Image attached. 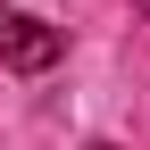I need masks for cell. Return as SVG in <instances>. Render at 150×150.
<instances>
[{"label": "cell", "mask_w": 150, "mask_h": 150, "mask_svg": "<svg viewBox=\"0 0 150 150\" xmlns=\"http://www.w3.org/2000/svg\"><path fill=\"white\" fill-rule=\"evenodd\" d=\"M59 50H67L59 25H42L33 8H0V67H8V75H50Z\"/></svg>", "instance_id": "6da1fadb"}, {"label": "cell", "mask_w": 150, "mask_h": 150, "mask_svg": "<svg viewBox=\"0 0 150 150\" xmlns=\"http://www.w3.org/2000/svg\"><path fill=\"white\" fill-rule=\"evenodd\" d=\"M83 150H117V142H83Z\"/></svg>", "instance_id": "7a4b0ae2"}, {"label": "cell", "mask_w": 150, "mask_h": 150, "mask_svg": "<svg viewBox=\"0 0 150 150\" xmlns=\"http://www.w3.org/2000/svg\"><path fill=\"white\" fill-rule=\"evenodd\" d=\"M134 8H142V17H150V0H134Z\"/></svg>", "instance_id": "3957f363"}]
</instances>
